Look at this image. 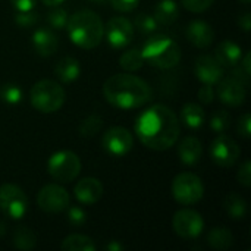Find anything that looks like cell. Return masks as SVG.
I'll return each instance as SVG.
<instances>
[{
    "mask_svg": "<svg viewBox=\"0 0 251 251\" xmlns=\"http://www.w3.org/2000/svg\"><path fill=\"white\" fill-rule=\"evenodd\" d=\"M66 94L63 87L53 79L37 81L29 90V101L32 107L41 113H54L65 103Z\"/></svg>",
    "mask_w": 251,
    "mask_h": 251,
    "instance_id": "obj_5",
    "label": "cell"
},
{
    "mask_svg": "<svg viewBox=\"0 0 251 251\" xmlns=\"http://www.w3.org/2000/svg\"><path fill=\"white\" fill-rule=\"evenodd\" d=\"M215 57L218 59V62L222 66L234 68V66H237L240 63V60L243 57V50L232 40H224V41H221L218 44Z\"/></svg>",
    "mask_w": 251,
    "mask_h": 251,
    "instance_id": "obj_19",
    "label": "cell"
},
{
    "mask_svg": "<svg viewBox=\"0 0 251 251\" xmlns=\"http://www.w3.org/2000/svg\"><path fill=\"white\" fill-rule=\"evenodd\" d=\"M60 249L63 251H94L96 250V244L87 235L71 234L62 241Z\"/></svg>",
    "mask_w": 251,
    "mask_h": 251,
    "instance_id": "obj_25",
    "label": "cell"
},
{
    "mask_svg": "<svg viewBox=\"0 0 251 251\" xmlns=\"http://www.w3.org/2000/svg\"><path fill=\"white\" fill-rule=\"evenodd\" d=\"M229 126H231V115H229L226 110H218V112L212 116L210 128H212L215 132L222 134V132H225Z\"/></svg>",
    "mask_w": 251,
    "mask_h": 251,
    "instance_id": "obj_33",
    "label": "cell"
},
{
    "mask_svg": "<svg viewBox=\"0 0 251 251\" xmlns=\"http://www.w3.org/2000/svg\"><path fill=\"white\" fill-rule=\"evenodd\" d=\"M234 79H237L240 84H243L244 87H249V84H250V75H247L244 71H243V68L240 66V68H235L234 71H232V75H231Z\"/></svg>",
    "mask_w": 251,
    "mask_h": 251,
    "instance_id": "obj_42",
    "label": "cell"
},
{
    "mask_svg": "<svg viewBox=\"0 0 251 251\" xmlns=\"http://www.w3.org/2000/svg\"><path fill=\"white\" fill-rule=\"evenodd\" d=\"M219 100L228 106H241L246 101V87L240 84L232 76L222 78L218 82V88L215 91Z\"/></svg>",
    "mask_w": 251,
    "mask_h": 251,
    "instance_id": "obj_15",
    "label": "cell"
},
{
    "mask_svg": "<svg viewBox=\"0 0 251 251\" xmlns=\"http://www.w3.org/2000/svg\"><path fill=\"white\" fill-rule=\"evenodd\" d=\"M172 196L179 204H196L204 196L203 181L193 172H182L172 181Z\"/></svg>",
    "mask_w": 251,
    "mask_h": 251,
    "instance_id": "obj_7",
    "label": "cell"
},
{
    "mask_svg": "<svg viewBox=\"0 0 251 251\" xmlns=\"http://www.w3.org/2000/svg\"><path fill=\"white\" fill-rule=\"evenodd\" d=\"M154 19L160 25H171L179 16V7L174 0H160L154 7Z\"/></svg>",
    "mask_w": 251,
    "mask_h": 251,
    "instance_id": "obj_22",
    "label": "cell"
},
{
    "mask_svg": "<svg viewBox=\"0 0 251 251\" xmlns=\"http://www.w3.org/2000/svg\"><path fill=\"white\" fill-rule=\"evenodd\" d=\"M37 21H38V13L34 12V9L15 13V22L22 28H31L37 24Z\"/></svg>",
    "mask_w": 251,
    "mask_h": 251,
    "instance_id": "obj_34",
    "label": "cell"
},
{
    "mask_svg": "<svg viewBox=\"0 0 251 251\" xmlns=\"http://www.w3.org/2000/svg\"><path fill=\"white\" fill-rule=\"evenodd\" d=\"M215 88H213V85H210V84H203V87L199 90V100L201 101V103H204V104H210L212 101H213V99H215Z\"/></svg>",
    "mask_w": 251,
    "mask_h": 251,
    "instance_id": "obj_40",
    "label": "cell"
},
{
    "mask_svg": "<svg viewBox=\"0 0 251 251\" xmlns=\"http://www.w3.org/2000/svg\"><path fill=\"white\" fill-rule=\"evenodd\" d=\"M182 1V6L193 12V13H201L204 10H207L215 0H181Z\"/></svg>",
    "mask_w": 251,
    "mask_h": 251,
    "instance_id": "obj_35",
    "label": "cell"
},
{
    "mask_svg": "<svg viewBox=\"0 0 251 251\" xmlns=\"http://www.w3.org/2000/svg\"><path fill=\"white\" fill-rule=\"evenodd\" d=\"M69 212H68V219L72 225L75 226H81L85 224L87 221V215L85 212L81 209V207H76V206H72V207H68Z\"/></svg>",
    "mask_w": 251,
    "mask_h": 251,
    "instance_id": "obj_36",
    "label": "cell"
},
{
    "mask_svg": "<svg viewBox=\"0 0 251 251\" xmlns=\"http://www.w3.org/2000/svg\"><path fill=\"white\" fill-rule=\"evenodd\" d=\"M79 74H81L79 62L71 56L60 59L57 62V65L54 66V75L60 82H72V81L78 79Z\"/></svg>",
    "mask_w": 251,
    "mask_h": 251,
    "instance_id": "obj_21",
    "label": "cell"
},
{
    "mask_svg": "<svg viewBox=\"0 0 251 251\" xmlns=\"http://www.w3.org/2000/svg\"><path fill=\"white\" fill-rule=\"evenodd\" d=\"M237 179H238V182L243 185V187H246V188H249L251 185V163L250 160H246L241 166H240V169H238V172H237Z\"/></svg>",
    "mask_w": 251,
    "mask_h": 251,
    "instance_id": "obj_37",
    "label": "cell"
},
{
    "mask_svg": "<svg viewBox=\"0 0 251 251\" xmlns=\"http://www.w3.org/2000/svg\"><path fill=\"white\" fill-rule=\"evenodd\" d=\"M10 3L16 12H25L32 10L37 4V0H10Z\"/></svg>",
    "mask_w": 251,
    "mask_h": 251,
    "instance_id": "obj_41",
    "label": "cell"
},
{
    "mask_svg": "<svg viewBox=\"0 0 251 251\" xmlns=\"http://www.w3.org/2000/svg\"><path fill=\"white\" fill-rule=\"evenodd\" d=\"M101 146L103 149L115 156V157H121L128 154L132 150L134 146V138L131 131H128L124 126H112L110 129H107L103 137H101Z\"/></svg>",
    "mask_w": 251,
    "mask_h": 251,
    "instance_id": "obj_12",
    "label": "cell"
},
{
    "mask_svg": "<svg viewBox=\"0 0 251 251\" xmlns=\"http://www.w3.org/2000/svg\"><path fill=\"white\" fill-rule=\"evenodd\" d=\"M181 119L182 122L191 128V129H199L203 126L206 121V113L203 107L197 103H187L182 110H181Z\"/></svg>",
    "mask_w": 251,
    "mask_h": 251,
    "instance_id": "obj_23",
    "label": "cell"
},
{
    "mask_svg": "<svg viewBox=\"0 0 251 251\" xmlns=\"http://www.w3.org/2000/svg\"><path fill=\"white\" fill-rule=\"evenodd\" d=\"M241 154V149L237 141L224 132L219 134L210 146V156L212 160L221 168H231L234 166Z\"/></svg>",
    "mask_w": 251,
    "mask_h": 251,
    "instance_id": "obj_9",
    "label": "cell"
},
{
    "mask_svg": "<svg viewBox=\"0 0 251 251\" xmlns=\"http://www.w3.org/2000/svg\"><path fill=\"white\" fill-rule=\"evenodd\" d=\"M68 12L62 7H57L54 6L49 13H47V22L51 28L54 29H63L66 28V24H68Z\"/></svg>",
    "mask_w": 251,
    "mask_h": 251,
    "instance_id": "obj_31",
    "label": "cell"
},
{
    "mask_svg": "<svg viewBox=\"0 0 251 251\" xmlns=\"http://www.w3.org/2000/svg\"><path fill=\"white\" fill-rule=\"evenodd\" d=\"M240 1H241V3H243V4H250V1H251V0H240Z\"/></svg>",
    "mask_w": 251,
    "mask_h": 251,
    "instance_id": "obj_47",
    "label": "cell"
},
{
    "mask_svg": "<svg viewBox=\"0 0 251 251\" xmlns=\"http://www.w3.org/2000/svg\"><path fill=\"white\" fill-rule=\"evenodd\" d=\"M134 26L143 34H150V32H154L157 29V21L154 19L153 15L140 13L134 19Z\"/></svg>",
    "mask_w": 251,
    "mask_h": 251,
    "instance_id": "obj_32",
    "label": "cell"
},
{
    "mask_svg": "<svg viewBox=\"0 0 251 251\" xmlns=\"http://www.w3.org/2000/svg\"><path fill=\"white\" fill-rule=\"evenodd\" d=\"M207 244L213 250H228L234 244V235H232V232L229 229H226L224 226H218V228H213L209 232V235H207Z\"/></svg>",
    "mask_w": 251,
    "mask_h": 251,
    "instance_id": "obj_24",
    "label": "cell"
},
{
    "mask_svg": "<svg viewBox=\"0 0 251 251\" xmlns=\"http://www.w3.org/2000/svg\"><path fill=\"white\" fill-rule=\"evenodd\" d=\"M24 93L19 85L15 84H4L0 87V99L7 104H18L21 103Z\"/></svg>",
    "mask_w": 251,
    "mask_h": 251,
    "instance_id": "obj_30",
    "label": "cell"
},
{
    "mask_svg": "<svg viewBox=\"0 0 251 251\" xmlns=\"http://www.w3.org/2000/svg\"><path fill=\"white\" fill-rule=\"evenodd\" d=\"M47 171L53 179L68 184L79 175L81 160L76 153L69 150H60L50 156L47 162Z\"/></svg>",
    "mask_w": 251,
    "mask_h": 251,
    "instance_id": "obj_6",
    "label": "cell"
},
{
    "mask_svg": "<svg viewBox=\"0 0 251 251\" xmlns=\"http://www.w3.org/2000/svg\"><path fill=\"white\" fill-rule=\"evenodd\" d=\"M69 203L68 191L57 184L44 185L37 194V204L46 213H60L69 207Z\"/></svg>",
    "mask_w": 251,
    "mask_h": 251,
    "instance_id": "obj_10",
    "label": "cell"
},
{
    "mask_svg": "<svg viewBox=\"0 0 251 251\" xmlns=\"http://www.w3.org/2000/svg\"><path fill=\"white\" fill-rule=\"evenodd\" d=\"M134 131L147 149L165 151L179 138V119L171 107L154 104L138 116Z\"/></svg>",
    "mask_w": 251,
    "mask_h": 251,
    "instance_id": "obj_1",
    "label": "cell"
},
{
    "mask_svg": "<svg viewBox=\"0 0 251 251\" xmlns=\"http://www.w3.org/2000/svg\"><path fill=\"white\" fill-rule=\"evenodd\" d=\"M224 209L232 219H243L247 215V203L237 193H231L225 197Z\"/></svg>",
    "mask_w": 251,
    "mask_h": 251,
    "instance_id": "obj_26",
    "label": "cell"
},
{
    "mask_svg": "<svg viewBox=\"0 0 251 251\" xmlns=\"http://www.w3.org/2000/svg\"><path fill=\"white\" fill-rule=\"evenodd\" d=\"M32 46H34V50L40 56L49 57V56L56 53L57 46H59V40H57V35L51 29L38 28L32 34Z\"/></svg>",
    "mask_w": 251,
    "mask_h": 251,
    "instance_id": "obj_18",
    "label": "cell"
},
{
    "mask_svg": "<svg viewBox=\"0 0 251 251\" xmlns=\"http://www.w3.org/2000/svg\"><path fill=\"white\" fill-rule=\"evenodd\" d=\"M29 209V201L22 188L15 184L0 185V212L12 219H22Z\"/></svg>",
    "mask_w": 251,
    "mask_h": 251,
    "instance_id": "obj_8",
    "label": "cell"
},
{
    "mask_svg": "<svg viewBox=\"0 0 251 251\" xmlns=\"http://www.w3.org/2000/svg\"><path fill=\"white\" fill-rule=\"evenodd\" d=\"M109 1H110V4H112V7L115 10L124 12V13L132 12L140 3V0H109Z\"/></svg>",
    "mask_w": 251,
    "mask_h": 251,
    "instance_id": "obj_38",
    "label": "cell"
},
{
    "mask_svg": "<svg viewBox=\"0 0 251 251\" xmlns=\"http://www.w3.org/2000/svg\"><path fill=\"white\" fill-rule=\"evenodd\" d=\"M66 29L74 44L81 49H96L104 37V25L101 18L90 10L81 9L68 18Z\"/></svg>",
    "mask_w": 251,
    "mask_h": 251,
    "instance_id": "obj_3",
    "label": "cell"
},
{
    "mask_svg": "<svg viewBox=\"0 0 251 251\" xmlns=\"http://www.w3.org/2000/svg\"><path fill=\"white\" fill-rule=\"evenodd\" d=\"M104 35L113 49H124L134 38V25L124 16H115L104 25Z\"/></svg>",
    "mask_w": 251,
    "mask_h": 251,
    "instance_id": "obj_13",
    "label": "cell"
},
{
    "mask_svg": "<svg viewBox=\"0 0 251 251\" xmlns=\"http://www.w3.org/2000/svg\"><path fill=\"white\" fill-rule=\"evenodd\" d=\"M104 99L115 107L129 110L138 109L153 99V90L143 78L132 74H116L103 85Z\"/></svg>",
    "mask_w": 251,
    "mask_h": 251,
    "instance_id": "obj_2",
    "label": "cell"
},
{
    "mask_svg": "<svg viewBox=\"0 0 251 251\" xmlns=\"http://www.w3.org/2000/svg\"><path fill=\"white\" fill-rule=\"evenodd\" d=\"M238 25L243 31L250 32L251 29V13L250 12H244L238 16Z\"/></svg>",
    "mask_w": 251,
    "mask_h": 251,
    "instance_id": "obj_43",
    "label": "cell"
},
{
    "mask_svg": "<svg viewBox=\"0 0 251 251\" xmlns=\"http://www.w3.org/2000/svg\"><path fill=\"white\" fill-rule=\"evenodd\" d=\"M106 249L110 251H122L124 250V246L121 243H118V241H112L110 244H107Z\"/></svg>",
    "mask_w": 251,
    "mask_h": 251,
    "instance_id": "obj_45",
    "label": "cell"
},
{
    "mask_svg": "<svg viewBox=\"0 0 251 251\" xmlns=\"http://www.w3.org/2000/svg\"><path fill=\"white\" fill-rule=\"evenodd\" d=\"M237 129L240 132L241 137L244 138H250L251 137V116L250 113H243L238 119L237 124Z\"/></svg>",
    "mask_w": 251,
    "mask_h": 251,
    "instance_id": "obj_39",
    "label": "cell"
},
{
    "mask_svg": "<svg viewBox=\"0 0 251 251\" xmlns=\"http://www.w3.org/2000/svg\"><path fill=\"white\" fill-rule=\"evenodd\" d=\"M91 1H96V3H103V1H106V0H91Z\"/></svg>",
    "mask_w": 251,
    "mask_h": 251,
    "instance_id": "obj_48",
    "label": "cell"
},
{
    "mask_svg": "<svg viewBox=\"0 0 251 251\" xmlns=\"http://www.w3.org/2000/svg\"><path fill=\"white\" fill-rule=\"evenodd\" d=\"M203 154V146L196 137H185L178 146V156L182 163L193 166L196 165Z\"/></svg>",
    "mask_w": 251,
    "mask_h": 251,
    "instance_id": "obj_20",
    "label": "cell"
},
{
    "mask_svg": "<svg viewBox=\"0 0 251 251\" xmlns=\"http://www.w3.org/2000/svg\"><path fill=\"white\" fill-rule=\"evenodd\" d=\"M46 6H50V7H54V6H59L62 4L65 0H41Z\"/></svg>",
    "mask_w": 251,
    "mask_h": 251,
    "instance_id": "obj_46",
    "label": "cell"
},
{
    "mask_svg": "<svg viewBox=\"0 0 251 251\" xmlns=\"http://www.w3.org/2000/svg\"><path fill=\"white\" fill-rule=\"evenodd\" d=\"M144 60L159 69H171L181 60L179 46L168 35L157 34L150 37L141 49Z\"/></svg>",
    "mask_w": 251,
    "mask_h": 251,
    "instance_id": "obj_4",
    "label": "cell"
},
{
    "mask_svg": "<svg viewBox=\"0 0 251 251\" xmlns=\"http://www.w3.org/2000/svg\"><path fill=\"white\" fill-rule=\"evenodd\" d=\"M187 38L191 44H194L199 49L209 47L215 40V31L212 25L206 21L196 19L188 24L187 28Z\"/></svg>",
    "mask_w": 251,
    "mask_h": 251,
    "instance_id": "obj_17",
    "label": "cell"
},
{
    "mask_svg": "<svg viewBox=\"0 0 251 251\" xmlns=\"http://www.w3.org/2000/svg\"><path fill=\"white\" fill-rule=\"evenodd\" d=\"M194 72L203 84L215 85L224 78V66L216 57L209 54H201L196 59Z\"/></svg>",
    "mask_w": 251,
    "mask_h": 251,
    "instance_id": "obj_14",
    "label": "cell"
},
{
    "mask_svg": "<svg viewBox=\"0 0 251 251\" xmlns=\"http://www.w3.org/2000/svg\"><path fill=\"white\" fill-rule=\"evenodd\" d=\"M103 126V121L99 115H90L87 116L81 126H79V134L84 137V138H90V137H94Z\"/></svg>",
    "mask_w": 251,
    "mask_h": 251,
    "instance_id": "obj_29",
    "label": "cell"
},
{
    "mask_svg": "<svg viewBox=\"0 0 251 251\" xmlns=\"http://www.w3.org/2000/svg\"><path fill=\"white\" fill-rule=\"evenodd\" d=\"M172 226L175 234L182 240H194L203 232L204 221L199 212L193 209H182L175 213Z\"/></svg>",
    "mask_w": 251,
    "mask_h": 251,
    "instance_id": "obj_11",
    "label": "cell"
},
{
    "mask_svg": "<svg viewBox=\"0 0 251 251\" xmlns=\"http://www.w3.org/2000/svg\"><path fill=\"white\" fill-rule=\"evenodd\" d=\"M146 63L143 53L140 49H131L128 51H125L121 59H119V65L126 71V72H134L143 68V65Z\"/></svg>",
    "mask_w": 251,
    "mask_h": 251,
    "instance_id": "obj_28",
    "label": "cell"
},
{
    "mask_svg": "<svg viewBox=\"0 0 251 251\" xmlns=\"http://www.w3.org/2000/svg\"><path fill=\"white\" fill-rule=\"evenodd\" d=\"M250 60H251V53L250 51H247L246 53V56L244 57H241V68H243V71L247 74V75H251V65H250Z\"/></svg>",
    "mask_w": 251,
    "mask_h": 251,
    "instance_id": "obj_44",
    "label": "cell"
},
{
    "mask_svg": "<svg viewBox=\"0 0 251 251\" xmlns=\"http://www.w3.org/2000/svg\"><path fill=\"white\" fill-rule=\"evenodd\" d=\"M37 244V237L35 234L26 228V226H18L13 232V246L18 250L29 251L32 250Z\"/></svg>",
    "mask_w": 251,
    "mask_h": 251,
    "instance_id": "obj_27",
    "label": "cell"
},
{
    "mask_svg": "<svg viewBox=\"0 0 251 251\" xmlns=\"http://www.w3.org/2000/svg\"><path fill=\"white\" fill-rule=\"evenodd\" d=\"M76 200L82 204H94L103 196V184L97 178H84L76 182L74 188Z\"/></svg>",
    "mask_w": 251,
    "mask_h": 251,
    "instance_id": "obj_16",
    "label": "cell"
}]
</instances>
